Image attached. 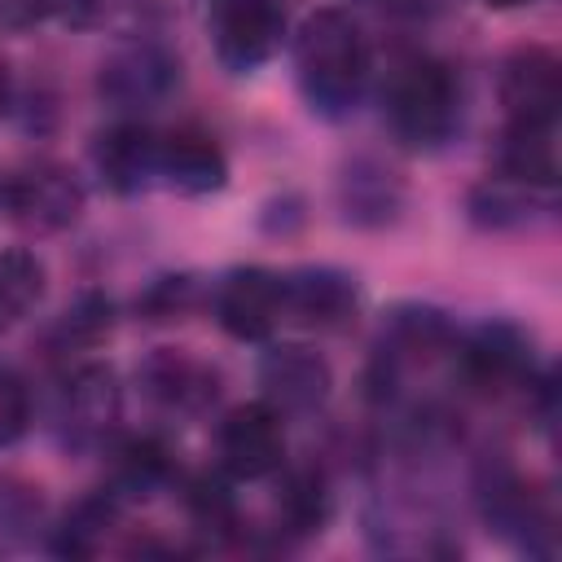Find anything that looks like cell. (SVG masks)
<instances>
[{
  "label": "cell",
  "instance_id": "6da1fadb",
  "mask_svg": "<svg viewBox=\"0 0 562 562\" xmlns=\"http://www.w3.org/2000/svg\"><path fill=\"white\" fill-rule=\"evenodd\" d=\"M294 70H299V83L312 110L321 114L351 110L369 75V48H364L356 18L342 9L307 13L294 35Z\"/></svg>",
  "mask_w": 562,
  "mask_h": 562
},
{
  "label": "cell",
  "instance_id": "7a4b0ae2",
  "mask_svg": "<svg viewBox=\"0 0 562 562\" xmlns=\"http://www.w3.org/2000/svg\"><path fill=\"white\" fill-rule=\"evenodd\" d=\"M386 123L413 149H435L448 140L457 123V79L435 57H404L391 66L386 88Z\"/></svg>",
  "mask_w": 562,
  "mask_h": 562
},
{
  "label": "cell",
  "instance_id": "3957f363",
  "mask_svg": "<svg viewBox=\"0 0 562 562\" xmlns=\"http://www.w3.org/2000/svg\"><path fill=\"white\" fill-rule=\"evenodd\" d=\"M211 40L228 70H255L263 66L285 31V18L272 0H211Z\"/></svg>",
  "mask_w": 562,
  "mask_h": 562
},
{
  "label": "cell",
  "instance_id": "277c9868",
  "mask_svg": "<svg viewBox=\"0 0 562 562\" xmlns=\"http://www.w3.org/2000/svg\"><path fill=\"white\" fill-rule=\"evenodd\" d=\"M4 206L13 211L18 224L35 228V233H57L66 224L79 220L83 211V189L66 167L53 162H35L26 171H18L4 184Z\"/></svg>",
  "mask_w": 562,
  "mask_h": 562
},
{
  "label": "cell",
  "instance_id": "5b68a950",
  "mask_svg": "<svg viewBox=\"0 0 562 562\" xmlns=\"http://www.w3.org/2000/svg\"><path fill=\"white\" fill-rule=\"evenodd\" d=\"M220 461L237 479H263L285 457V430L272 404H237L220 422Z\"/></svg>",
  "mask_w": 562,
  "mask_h": 562
},
{
  "label": "cell",
  "instance_id": "8992f818",
  "mask_svg": "<svg viewBox=\"0 0 562 562\" xmlns=\"http://www.w3.org/2000/svg\"><path fill=\"white\" fill-rule=\"evenodd\" d=\"M509 123H553L562 105V66L549 48H518L501 75Z\"/></svg>",
  "mask_w": 562,
  "mask_h": 562
},
{
  "label": "cell",
  "instance_id": "52a82bcc",
  "mask_svg": "<svg viewBox=\"0 0 562 562\" xmlns=\"http://www.w3.org/2000/svg\"><path fill=\"white\" fill-rule=\"evenodd\" d=\"M215 312H220V325L241 338V342H259L277 329L281 321V281L263 268H237L224 277L220 294H215Z\"/></svg>",
  "mask_w": 562,
  "mask_h": 562
},
{
  "label": "cell",
  "instance_id": "ba28073f",
  "mask_svg": "<svg viewBox=\"0 0 562 562\" xmlns=\"http://www.w3.org/2000/svg\"><path fill=\"white\" fill-rule=\"evenodd\" d=\"M176 79H180V66L154 44L123 48L101 66V92L119 105H154L171 92Z\"/></svg>",
  "mask_w": 562,
  "mask_h": 562
},
{
  "label": "cell",
  "instance_id": "9c48e42d",
  "mask_svg": "<svg viewBox=\"0 0 562 562\" xmlns=\"http://www.w3.org/2000/svg\"><path fill=\"white\" fill-rule=\"evenodd\" d=\"M527 369H531V347H527V338H522L518 329H509V325H483V329L465 342V351H461V373H465V382H470L474 391H483V395L514 386Z\"/></svg>",
  "mask_w": 562,
  "mask_h": 562
},
{
  "label": "cell",
  "instance_id": "30bf717a",
  "mask_svg": "<svg viewBox=\"0 0 562 562\" xmlns=\"http://www.w3.org/2000/svg\"><path fill=\"white\" fill-rule=\"evenodd\" d=\"M281 307L294 312L303 325L334 329L356 312V281L338 268H303L281 281Z\"/></svg>",
  "mask_w": 562,
  "mask_h": 562
},
{
  "label": "cell",
  "instance_id": "8fae6325",
  "mask_svg": "<svg viewBox=\"0 0 562 562\" xmlns=\"http://www.w3.org/2000/svg\"><path fill=\"white\" fill-rule=\"evenodd\" d=\"M263 391L290 413H307L329 395V364L307 347H281L263 360Z\"/></svg>",
  "mask_w": 562,
  "mask_h": 562
},
{
  "label": "cell",
  "instance_id": "7c38bea8",
  "mask_svg": "<svg viewBox=\"0 0 562 562\" xmlns=\"http://www.w3.org/2000/svg\"><path fill=\"white\" fill-rule=\"evenodd\" d=\"M140 378H145L149 395H154L162 408H171V413H198V408H206V404L215 400V391H220V378H215L211 364H202V360H193V356H184V351H167V347L145 364Z\"/></svg>",
  "mask_w": 562,
  "mask_h": 562
},
{
  "label": "cell",
  "instance_id": "4fadbf2b",
  "mask_svg": "<svg viewBox=\"0 0 562 562\" xmlns=\"http://www.w3.org/2000/svg\"><path fill=\"white\" fill-rule=\"evenodd\" d=\"M158 176L180 193H215L228 176V162L211 136L176 132L158 140Z\"/></svg>",
  "mask_w": 562,
  "mask_h": 562
},
{
  "label": "cell",
  "instance_id": "5bb4252c",
  "mask_svg": "<svg viewBox=\"0 0 562 562\" xmlns=\"http://www.w3.org/2000/svg\"><path fill=\"white\" fill-rule=\"evenodd\" d=\"M97 167L110 189L132 193L149 176H158V136L140 123H119L97 140Z\"/></svg>",
  "mask_w": 562,
  "mask_h": 562
},
{
  "label": "cell",
  "instance_id": "9a60e30c",
  "mask_svg": "<svg viewBox=\"0 0 562 562\" xmlns=\"http://www.w3.org/2000/svg\"><path fill=\"white\" fill-rule=\"evenodd\" d=\"M66 422L75 435H101L110 430V422L119 417V382L105 364H83L66 378V395H61Z\"/></svg>",
  "mask_w": 562,
  "mask_h": 562
},
{
  "label": "cell",
  "instance_id": "2e32d148",
  "mask_svg": "<svg viewBox=\"0 0 562 562\" xmlns=\"http://www.w3.org/2000/svg\"><path fill=\"white\" fill-rule=\"evenodd\" d=\"M501 167L518 184L549 189L558 180V140L553 123H509L505 145H501Z\"/></svg>",
  "mask_w": 562,
  "mask_h": 562
},
{
  "label": "cell",
  "instance_id": "e0dca14e",
  "mask_svg": "<svg viewBox=\"0 0 562 562\" xmlns=\"http://www.w3.org/2000/svg\"><path fill=\"white\" fill-rule=\"evenodd\" d=\"M44 294V263L31 250H0V329L18 325Z\"/></svg>",
  "mask_w": 562,
  "mask_h": 562
},
{
  "label": "cell",
  "instance_id": "ac0fdd59",
  "mask_svg": "<svg viewBox=\"0 0 562 562\" xmlns=\"http://www.w3.org/2000/svg\"><path fill=\"white\" fill-rule=\"evenodd\" d=\"M329 514V492L325 479L316 470H299L290 474L285 492H281V518L290 522V531H316Z\"/></svg>",
  "mask_w": 562,
  "mask_h": 562
},
{
  "label": "cell",
  "instance_id": "d6986e66",
  "mask_svg": "<svg viewBox=\"0 0 562 562\" xmlns=\"http://www.w3.org/2000/svg\"><path fill=\"white\" fill-rule=\"evenodd\" d=\"M162 474H167V452H162V443H154V439H132V443L123 448V457H119V483H123V487L145 492V487H154Z\"/></svg>",
  "mask_w": 562,
  "mask_h": 562
},
{
  "label": "cell",
  "instance_id": "ffe728a7",
  "mask_svg": "<svg viewBox=\"0 0 562 562\" xmlns=\"http://www.w3.org/2000/svg\"><path fill=\"white\" fill-rule=\"evenodd\" d=\"M31 422V395H26V382L0 364V448L13 443Z\"/></svg>",
  "mask_w": 562,
  "mask_h": 562
},
{
  "label": "cell",
  "instance_id": "44dd1931",
  "mask_svg": "<svg viewBox=\"0 0 562 562\" xmlns=\"http://www.w3.org/2000/svg\"><path fill=\"white\" fill-rule=\"evenodd\" d=\"M140 307L149 312V321H171V316H180V312L193 307V281L189 277H162L140 299Z\"/></svg>",
  "mask_w": 562,
  "mask_h": 562
},
{
  "label": "cell",
  "instance_id": "7402d4cb",
  "mask_svg": "<svg viewBox=\"0 0 562 562\" xmlns=\"http://www.w3.org/2000/svg\"><path fill=\"white\" fill-rule=\"evenodd\" d=\"M110 329V303L105 299H83L75 312H66V325H61V334H66V342L75 347V342H97L101 334Z\"/></svg>",
  "mask_w": 562,
  "mask_h": 562
},
{
  "label": "cell",
  "instance_id": "603a6c76",
  "mask_svg": "<svg viewBox=\"0 0 562 562\" xmlns=\"http://www.w3.org/2000/svg\"><path fill=\"white\" fill-rule=\"evenodd\" d=\"M48 9V0H0V22L4 26H26Z\"/></svg>",
  "mask_w": 562,
  "mask_h": 562
},
{
  "label": "cell",
  "instance_id": "cb8c5ba5",
  "mask_svg": "<svg viewBox=\"0 0 562 562\" xmlns=\"http://www.w3.org/2000/svg\"><path fill=\"white\" fill-rule=\"evenodd\" d=\"M382 4L386 13H404V18H426V13H439L448 0H373Z\"/></svg>",
  "mask_w": 562,
  "mask_h": 562
},
{
  "label": "cell",
  "instance_id": "d4e9b609",
  "mask_svg": "<svg viewBox=\"0 0 562 562\" xmlns=\"http://www.w3.org/2000/svg\"><path fill=\"white\" fill-rule=\"evenodd\" d=\"M9 92H13V83H9V66L0 61V114L9 110Z\"/></svg>",
  "mask_w": 562,
  "mask_h": 562
},
{
  "label": "cell",
  "instance_id": "484cf974",
  "mask_svg": "<svg viewBox=\"0 0 562 562\" xmlns=\"http://www.w3.org/2000/svg\"><path fill=\"white\" fill-rule=\"evenodd\" d=\"M487 9H518V4H531V0H483Z\"/></svg>",
  "mask_w": 562,
  "mask_h": 562
},
{
  "label": "cell",
  "instance_id": "4316f807",
  "mask_svg": "<svg viewBox=\"0 0 562 562\" xmlns=\"http://www.w3.org/2000/svg\"><path fill=\"white\" fill-rule=\"evenodd\" d=\"M0 202H4V184H0Z\"/></svg>",
  "mask_w": 562,
  "mask_h": 562
}]
</instances>
